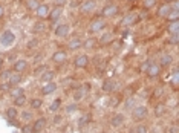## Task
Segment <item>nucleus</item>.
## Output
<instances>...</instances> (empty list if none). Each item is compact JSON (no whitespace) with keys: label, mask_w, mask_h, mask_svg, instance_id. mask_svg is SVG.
I'll list each match as a JSON object with an SVG mask.
<instances>
[{"label":"nucleus","mask_w":179,"mask_h":133,"mask_svg":"<svg viewBox=\"0 0 179 133\" xmlns=\"http://www.w3.org/2000/svg\"><path fill=\"white\" fill-rule=\"evenodd\" d=\"M106 28H107L106 19H104V17H96V19H94V20L90 22L87 31H89L90 35H94V34H101L103 31H106Z\"/></svg>","instance_id":"nucleus-1"},{"label":"nucleus","mask_w":179,"mask_h":133,"mask_svg":"<svg viewBox=\"0 0 179 133\" xmlns=\"http://www.w3.org/2000/svg\"><path fill=\"white\" fill-rule=\"evenodd\" d=\"M14 43H15V34L12 32L11 29L3 31L2 35H0V46L3 49H8V48H11Z\"/></svg>","instance_id":"nucleus-2"},{"label":"nucleus","mask_w":179,"mask_h":133,"mask_svg":"<svg viewBox=\"0 0 179 133\" xmlns=\"http://www.w3.org/2000/svg\"><path fill=\"white\" fill-rule=\"evenodd\" d=\"M98 8V2L96 0H83L78 6V9L81 14H92V12L96 11Z\"/></svg>","instance_id":"nucleus-3"},{"label":"nucleus","mask_w":179,"mask_h":133,"mask_svg":"<svg viewBox=\"0 0 179 133\" xmlns=\"http://www.w3.org/2000/svg\"><path fill=\"white\" fill-rule=\"evenodd\" d=\"M149 115V109L145 106H135L132 109V118L135 121H144Z\"/></svg>","instance_id":"nucleus-4"},{"label":"nucleus","mask_w":179,"mask_h":133,"mask_svg":"<svg viewBox=\"0 0 179 133\" xmlns=\"http://www.w3.org/2000/svg\"><path fill=\"white\" fill-rule=\"evenodd\" d=\"M71 32V24L69 23H58V26H55L54 29V35L57 38H66Z\"/></svg>","instance_id":"nucleus-5"},{"label":"nucleus","mask_w":179,"mask_h":133,"mask_svg":"<svg viewBox=\"0 0 179 133\" xmlns=\"http://www.w3.org/2000/svg\"><path fill=\"white\" fill-rule=\"evenodd\" d=\"M89 55L87 54H78L77 57H75V60H73V67L75 69H86L87 66H89Z\"/></svg>","instance_id":"nucleus-6"},{"label":"nucleus","mask_w":179,"mask_h":133,"mask_svg":"<svg viewBox=\"0 0 179 133\" xmlns=\"http://www.w3.org/2000/svg\"><path fill=\"white\" fill-rule=\"evenodd\" d=\"M117 87H118V83L113 78H107L101 84V92H104V93H113L117 90Z\"/></svg>","instance_id":"nucleus-7"},{"label":"nucleus","mask_w":179,"mask_h":133,"mask_svg":"<svg viewBox=\"0 0 179 133\" xmlns=\"http://www.w3.org/2000/svg\"><path fill=\"white\" fill-rule=\"evenodd\" d=\"M139 22V15L136 14V12H127L124 17H122V20H121V24L122 26H133L135 23H138Z\"/></svg>","instance_id":"nucleus-8"},{"label":"nucleus","mask_w":179,"mask_h":133,"mask_svg":"<svg viewBox=\"0 0 179 133\" xmlns=\"http://www.w3.org/2000/svg\"><path fill=\"white\" fill-rule=\"evenodd\" d=\"M51 9H52L51 5H48V3H40V6L37 8V11H35L37 19H38V20H46Z\"/></svg>","instance_id":"nucleus-9"},{"label":"nucleus","mask_w":179,"mask_h":133,"mask_svg":"<svg viewBox=\"0 0 179 133\" xmlns=\"http://www.w3.org/2000/svg\"><path fill=\"white\" fill-rule=\"evenodd\" d=\"M171 63H173V55L170 54V52H162L161 55H159V66H161V69H167L171 66Z\"/></svg>","instance_id":"nucleus-10"},{"label":"nucleus","mask_w":179,"mask_h":133,"mask_svg":"<svg viewBox=\"0 0 179 133\" xmlns=\"http://www.w3.org/2000/svg\"><path fill=\"white\" fill-rule=\"evenodd\" d=\"M124 122H126V116H124V113H121V112L113 113L112 118H110V125H112L113 129H119Z\"/></svg>","instance_id":"nucleus-11"},{"label":"nucleus","mask_w":179,"mask_h":133,"mask_svg":"<svg viewBox=\"0 0 179 133\" xmlns=\"http://www.w3.org/2000/svg\"><path fill=\"white\" fill-rule=\"evenodd\" d=\"M83 48V38L81 37H71V40H68V49L73 52V51H78V49Z\"/></svg>","instance_id":"nucleus-12"},{"label":"nucleus","mask_w":179,"mask_h":133,"mask_svg":"<svg viewBox=\"0 0 179 133\" xmlns=\"http://www.w3.org/2000/svg\"><path fill=\"white\" fill-rule=\"evenodd\" d=\"M161 71H162V69H161V66H159L158 63H153V61H152V63H150V66H149V69L145 71V73H147V77H149V78L155 80V78H158V77L161 75Z\"/></svg>","instance_id":"nucleus-13"},{"label":"nucleus","mask_w":179,"mask_h":133,"mask_svg":"<svg viewBox=\"0 0 179 133\" xmlns=\"http://www.w3.org/2000/svg\"><path fill=\"white\" fill-rule=\"evenodd\" d=\"M28 67H29V63L23 58H20V60H17L14 64H12V72H17V73H23L28 71Z\"/></svg>","instance_id":"nucleus-14"},{"label":"nucleus","mask_w":179,"mask_h":133,"mask_svg":"<svg viewBox=\"0 0 179 133\" xmlns=\"http://www.w3.org/2000/svg\"><path fill=\"white\" fill-rule=\"evenodd\" d=\"M118 14V6L115 3H109L103 8V17L104 19H110V17H115Z\"/></svg>","instance_id":"nucleus-15"},{"label":"nucleus","mask_w":179,"mask_h":133,"mask_svg":"<svg viewBox=\"0 0 179 133\" xmlns=\"http://www.w3.org/2000/svg\"><path fill=\"white\" fill-rule=\"evenodd\" d=\"M57 89H58L57 83H55V81H51V83H45L40 92H41L43 97H48V95H52L54 92H57Z\"/></svg>","instance_id":"nucleus-16"},{"label":"nucleus","mask_w":179,"mask_h":133,"mask_svg":"<svg viewBox=\"0 0 179 133\" xmlns=\"http://www.w3.org/2000/svg\"><path fill=\"white\" fill-rule=\"evenodd\" d=\"M68 60V52L66 51H55L54 54H52V61L55 63V64H63L64 61Z\"/></svg>","instance_id":"nucleus-17"},{"label":"nucleus","mask_w":179,"mask_h":133,"mask_svg":"<svg viewBox=\"0 0 179 133\" xmlns=\"http://www.w3.org/2000/svg\"><path fill=\"white\" fill-rule=\"evenodd\" d=\"M46 125H48V120L45 118V116H40V118H37L34 124H32V127H34V132L35 133H40L43 132L45 129H46Z\"/></svg>","instance_id":"nucleus-18"},{"label":"nucleus","mask_w":179,"mask_h":133,"mask_svg":"<svg viewBox=\"0 0 179 133\" xmlns=\"http://www.w3.org/2000/svg\"><path fill=\"white\" fill-rule=\"evenodd\" d=\"M61 14H63V8L61 6H54L52 9H51V12H49V15H48V19L46 20H49V22H57L60 17H61Z\"/></svg>","instance_id":"nucleus-19"},{"label":"nucleus","mask_w":179,"mask_h":133,"mask_svg":"<svg viewBox=\"0 0 179 133\" xmlns=\"http://www.w3.org/2000/svg\"><path fill=\"white\" fill-rule=\"evenodd\" d=\"M86 89H87V86H80V87H77L75 90H73V93H72V98H73V101L75 103H78V101H81L84 97H86Z\"/></svg>","instance_id":"nucleus-20"},{"label":"nucleus","mask_w":179,"mask_h":133,"mask_svg":"<svg viewBox=\"0 0 179 133\" xmlns=\"http://www.w3.org/2000/svg\"><path fill=\"white\" fill-rule=\"evenodd\" d=\"M112 40H113V34H112L110 31H103L101 35H100V38H96V41H98L100 45H103V46L112 43Z\"/></svg>","instance_id":"nucleus-21"},{"label":"nucleus","mask_w":179,"mask_h":133,"mask_svg":"<svg viewBox=\"0 0 179 133\" xmlns=\"http://www.w3.org/2000/svg\"><path fill=\"white\" fill-rule=\"evenodd\" d=\"M46 29H48V24L45 20H37L34 26H32V32L34 34H43V32H46Z\"/></svg>","instance_id":"nucleus-22"},{"label":"nucleus","mask_w":179,"mask_h":133,"mask_svg":"<svg viewBox=\"0 0 179 133\" xmlns=\"http://www.w3.org/2000/svg\"><path fill=\"white\" fill-rule=\"evenodd\" d=\"M171 11V3H164V5H161L159 8H158V17L159 19H165L168 15V12Z\"/></svg>","instance_id":"nucleus-23"},{"label":"nucleus","mask_w":179,"mask_h":133,"mask_svg":"<svg viewBox=\"0 0 179 133\" xmlns=\"http://www.w3.org/2000/svg\"><path fill=\"white\" fill-rule=\"evenodd\" d=\"M54 78H55V72L54 71H43V73L40 75V80L43 81V83H51V81H54Z\"/></svg>","instance_id":"nucleus-24"},{"label":"nucleus","mask_w":179,"mask_h":133,"mask_svg":"<svg viewBox=\"0 0 179 133\" xmlns=\"http://www.w3.org/2000/svg\"><path fill=\"white\" fill-rule=\"evenodd\" d=\"M19 118H22V121L29 122L34 118V112L32 110H22V113H19Z\"/></svg>","instance_id":"nucleus-25"},{"label":"nucleus","mask_w":179,"mask_h":133,"mask_svg":"<svg viewBox=\"0 0 179 133\" xmlns=\"http://www.w3.org/2000/svg\"><path fill=\"white\" fill-rule=\"evenodd\" d=\"M165 20H168V23H170V22H179V9L171 8V11L168 12V15L165 17Z\"/></svg>","instance_id":"nucleus-26"},{"label":"nucleus","mask_w":179,"mask_h":133,"mask_svg":"<svg viewBox=\"0 0 179 133\" xmlns=\"http://www.w3.org/2000/svg\"><path fill=\"white\" fill-rule=\"evenodd\" d=\"M8 81L11 83L12 86H17L22 83V73H17V72H12L9 75V78H8Z\"/></svg>","instance_id":"nucleus-27"},{"label":"nucleus","mask_w":179,"mask_h":133,"mask_svg":"<svg viewBox=\"0 0 179 133\" xmlns=\"http://www.w3.org/2000/svg\"><path fill=\"white\" fill-rule=\"evenodd\" d=\"M24 6L29 9V11H37V8L40 6V0H24Z\"/></svg>","instance_id":"nucleus-28"},{"label":"nucleus","mask_w":179,"mask_h":133,"mask_svg":"<svg viewBox=\"0 0 179 133\" xmlns=\"http://www.w3.org/2000/svg\"><path fill=\"white\" fill-rule=\"evenodd\" d=\"M6 116H8L9 121L17 120V118H19V110H17V107H8V109H6Z\"/></svg>","instance_id":"nucleus-29"},{"label":"nucleus","mask_w":179,"mask_h":133,"mask_svg":"<svg viewBox=\"0 0 179 133\" xmlns=\"http://www.w3.org/2000/svg\"><path fill=\"white\" fill-rule=\"evenodd\" d=\"M61 107V98H55L52 103H51V106H49V112H52V113H57Z\"/></svg>","instance_id":"nucleus-30"},{"label":"nucleus","mask_w":179,"mask_h":133,"mask_svg":"<svg viewBox=\"0 0 179 133\" xmlns=\"http://www.w3.org/2000/svg\"><path fill=\"white\" fill-rule=\"evenodd\" d=\"M41 104H43V99H41V98H32V99L29 101L31 110H38L41 107Z\"/></svg>","instance_id":"nucleus-31"},{"label":"nucleus","mask_w":179,"mask_h":133,"mask_svg":"<svg viewBox=\"0 0 179 133\" xmlns=\"http://www.w3.org/2000/svg\"><path fill=\"white\" fill-rule=\"evenodd\" d=\"M28 103V98H26V95H20V97L14 98V107H23L24 104Z\"/></svg>","instance_id":"nucleus-32"},{"label":"nucleus","mask_w":179,"mask_h":133,"mask_svg":"<svg viewBox=\"0 0 179 133\" xmlns=\"http://www.w3.org/2000/svg\"><path fill=\"white\" fill-rule=\"evenodd\" d=\"M98 43L96 41V38L95 37H89L87 40H83V46L86 49H92V48H95V45Z\"/></svg>","instance_id":"nucleus-33"},{"label":"nucleus","mask_w":179,"mask_h":133,"mask_svg":"<svg viewBox=\"0 0 179 133\" xmlns=\"http://www.w3.org/2000/svg\"><path fill=\"white\" fill-rule=\"evenodd\" d=\"M168 34H179V22H170L167 26Z\"/></svg>","instance_id":"nucleus-34"},{"label":"nucleus","mask_w":179,"mask_h":133,"mask_svg":"<svg viewBox=\"0 0 179 133\" xmlns=\"http://www.w3.org/2000/svg\"><path fill=\"white\" fill-rule=\"evenodd\" d=\"M168 43H170L171 46H178L179 34H168Z\"/></svg>","instance_id":"nucleus-35"},{"label":"nucleus","mask_w":179,"mask_h":133,"mask_svg":"<svg viewBox=\"0 0 179 133\" xmlns=\"http://www.w3.org/2000/svg\"><path fill=\"white\" fill-rule=\"evenodd\" d=\"M78 110V104L77 103H69L66 107H64V112L66 113H73V112H77Z\"/></svg>","instance_id":"nucleus-36"},{"label":"nucleus","mask_w":179,"mask_h":133,"mask_svg":"<svg viewBox=\"0 0 179 133\" xmlns=\"http://www.w3.org/2000/svg\"><path fill=\"white\" fill-rule=\"evenodd\" d=\"M156 3H158V0H144L143 6H144V9H152V8L156 6Z\"/></svg>","instance_id":"nucleus-37"},{"label":"nucleus","mask_w":179,"mask_h":133,"mask_svg":"<svg viewBox=\"0 0 179 133\" xmlns=\"http://www.w3.org/2000/svg\"><path fill=\"white\" fill-rule=\"evenodd\" d=\"M23 93H24V90L20 89V87H15V89L12 87L11 92H9V95H11L12 98H17V97H20V95H23Z\"/></svg>","instance_id":"nucleus-38"},{"label":"nucleus","mask_w":179,"mask_h":133,"mask_svg":"<svg viewBox=\"0 0 179 133\" xmlns=\"http://www.w3.org/2000/svg\"><path fill=\"white\" fill-rule=\"evenodd\" d=\"M12 87H14V86H12L9 81H3V83L0 84V90H2V92H11Z\"/></svg>","instance_id":"nucleus-39"},{"label":"nucleus","mask_w":179,"mask_h":133,"mask_svg":"<svg viewBox=\"0 0 179 133\" xmlns=\"http://www.w3.org/2000/svg\"><path fill=\"white\" fill-rule=\"evenodd\" d=\"M22 133H35V132H34V127H32V124L26 122L23 127H22Z\"/></svg>","instance_id":"nucleus-40"},{"label":"nucleus","mask_w":179,"mask_h":133,"mask_svg":"<svg viewBox=\"0 0 179 133\" xmlns=\"http://www.w3.org/2000/svg\"><path fill=\"white\" fill-rule=\"evenodd\" d=\"M89 121H90V116H89V115H84V116H81V118L78 120V125H80V127H84Z\"/></svg>","instance_id":"nucleus-41"},{"label":"nucleus","mask_w":179,"mask_h":133,"mask_svg":"<svg viewBox=\"0 0 179 133\" xmlns=\"http://www.w3.org/2000/svg\"><path fill=\"white\" fill-rule=\"evenodd\" d=\"M11 73H12L11 69H5L3 72L0 73V78H2L3 81H8V78H9V75H11Z\"/></svg>","instance_id":"nucleus-42"},{"label":"nucleus","mask_w":179,"mask_h":133,"mask_svg":"<svg viewBox=\"0 0 179 133\" xmlns=\"http://www.w3.org/2000/svg\"><path fill=\"white\" fill-rule=\"evenodd\" d=\"M149 132V129H147V125H144V124H139L136 129H135V133H147Z\"/></svg>","instance_id":"nucleus-43"},{"label":"nucleus","mask_w":179,"mask_h":133,"mask_svg":"<svg viewBox=\"0 0 179 133\" xmlns=\"http://www.w3.org/2000/svg\"><path fill=\"white\" fill-rule=\"evenodd\" d=\"M37 46H38V40H37V38H32V40H29V41H28V49L37 48Z\"/></svg>","instance_id":"nucleus-44"},{"label":"nucleus","mask_w":179,"mask_h":133,"mask_svg":"<svg viewBox=\"0 0 179 133\" xmlns=\"http://www.w3.org/2000/svg\"><path fill=\"white\" fill-rule=\"evenodd\" d=\"M126 109H133L135 107V101H133V98H129V99H126Z\"/></svg>","instance_id":"nucleus-45"},{"label":"nucleus","mask_w":179,"mask_h":133,"mask_svg":"<svg viewBox=\"0 0 179 133\" xmlns=\"http://www.w3.org/2000/svg\"><path fill=\"white\" fill-rule=\"evenodd\" d=\"M109 103H110V104H109L110 107H117V106H118V103H119V99H118V98H110V101H109Z\"/></svg>","instance_id":"nucleus-46"},{"label":"nucleus","mask_w":179,"mask_h":133,"mask_svg":"<svg viewBox=\"0 0 179 133\" xmlns=\"http://www.w3.org/2000/svg\"><path fill=\"white\" fill-rule=\"evenodd\" d=\"M150 63H152V61H150V60L144 61V63H143V66H141V71H143V72H145V71L149 69V66H150Z\"/></svg>","instance_id":"nucleus-47"},{"label":"nucleus","mask_w":179,"mask_h":133,"mask_svg":"<svg viewBox=\"0 0 179 133\" xmlns=\"http://www.w3.org/2000/svg\"><path fill=\"white\" fill-rule=\"evenodd\" d=\"M55 3H57V6H61V8H63V6L68 3V0H55Z\"/></svg>","instance_id":"nucleus-48"},{"label":"nucleus","mask_w":179,"mask_h":133,"mask_svg":"<svg viewBox=\"0 0 179 133\" xmlns=\"http://www.w3.org/2000/svg\"><path fill=\"white\" fill-rule=\"evenodd\" d=\"M61 121H63V116H61V115H57V116L54 118V124H60Z\"/></svg>","instance_id":"nucleus-49"},{"label":"nucleus","mask_w":179,"mask_h":133,"mask_svg":"<svg viewBox=\"0 0 179 133\" xmlns=\"http://www.w3.org/2000/svg\"><path fill=\"white\" fill-rule=\"evenodd\" d=\"M3 15H5V6L0 3V19H3Z\"/></svg>","instance_id":"nucleus-50"},{"label":"nucleus","mask_w":179,"mask_h":133,"mask_svg":"<svg viewBox=\"0 0 179 133\" xmlns=\"http://www.w3.org/2000/svg\"><path fill=\"white\" fill-rule=\"evenodd\" d=\"M165 2H167V3H170V2H173V0H165Z\"/></svg>","instance_id":"nucleus-51"},{"label":"nucleus","mask_w":179,"mask_h":133,"mask_svg":"<svg viewBox=\"0 0 179 133\" xmlns=\"http://www.w3.org/2000/svg\"><path fill=\"white\" fill-rule=\"evenodd\" d=\"M0 69H2V60H0Z\"/></svg>","instance_id":"nucleus-52"},{"label":"nucleus","mask_w":179,"mask_h":133,"mask_svg":"<svg viewBox=\"0 0 179 133\" xmlns=\"http://www.w3.org/2000/svg\"><path fill=\"white\" fill-rule=\"evenodd\" d=\"M129 2H133V0H129Z\"/></svg>","instance_id":"nucleus-53"},{"label":"nucleus","mask_w":179,"mask_h":133,"mask_svg":"<svg viewBox=\"0 0 179 133\" xmlns=\"http://www.w3.org/2000/svg\"><path fill=\"white\" fill-rule=\"evenodd\" d=\"M96 2H98V0H96Z\"/></svg>","instance_id":"nucleus-54"}]
</instances>
